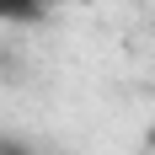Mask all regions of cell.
<instances>
[{"label":"cell","mask_w":155,"mask_h":155,"mask_svg":"<svg viewBox=\"0 0 155 155\" xmlns=\"http://www.w3.org/2000/svg\"><path fill=\"white\" fill-rule=\"evenodd\" d=\"M59 0H0V27L5 21H43Z\"/></svg>","instance_id":"cell-1"},{"label":"cell","mask_w":155,"mask_h":155,"mask_svg":"<svg viewBox=\"0 0 155 155\" xmlns=\"http://www.w3.org/2000/svg\"><path fill=\"white\" fill-rule=\"evenodd\" d=\"M0 155H38L27 139H16V134H0Z\"/></svg>","instance_id":"cell-2"}]
</instances>
